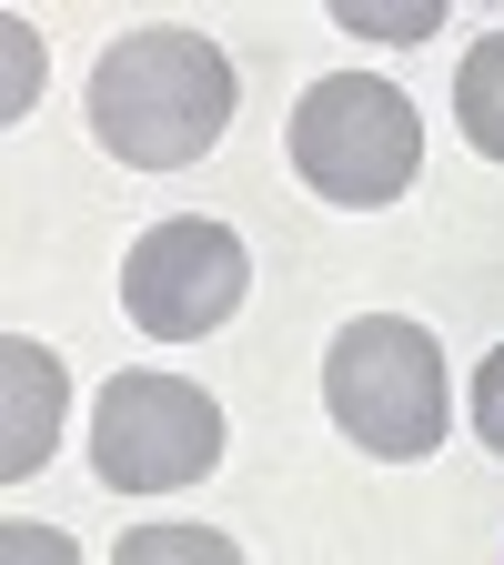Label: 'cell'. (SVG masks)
<instances>
[{
  "label": "cell",
  "mask_w": 504,
  "mask_h": 565,
  "mask_svg": "<svg viewBox=\"0 0 504 565\" xmlns=\"http://www.w3.org/2000/svg\"><path fill=\"white\" fill-rule=\"evenodd\" d=\"M454 121H464V141H474L484 162H504V31L464 51V71H454Z\"/></svg>",
  "instance_id": "obj_7"
},
{
  "label": "cell",
  "mask_w": 504,
  "mask_h": 565,
  "mask_svg": "<svg viewBox=\"0 0 504 565\" xmlns=\"http://www.w3.org/2000/svg\"><path fill=\"white\" fill-rule=\"evenodd\" d=\"M323 404L343 424V445H364L374 465H423L454 424L444 343L404 313H353L323 353Z\"/></svg>",
  "instance_id": "obj_2"
},
{
  "label": "cell",
  "mask_w": 504,
  "mask_h": 565,
  "mask_svg": "<svg viewBox=\"0 0 504 565\" xmlns=\"http://www.w3.org/2000/svg\"><path fill=\"white\" fill-rule=\"evenodd\" d=\"M293 172L343 202V212H384L414 192L423 172V121L394 82L374 71H323V82L293 102Z\"/></svg>",
  "instance_id": "obj_3"
},
{
  "label": "cell",
  "mask_w": 504,
  "mask_h": 565,
  "mask_svg": "<svg viewBox=\"0 0 504 565\" xmlns=\"http://www.w3.org/2000/svg\"><path fill=\"white\" fill-rule=\"evenodd\" d=\"M111 565H243V545L223 525H131Z\"/></svg>",
  "instance_id": "obj_8"
},
{
  "label": "cell",
  "mask_w": 504,
  "mask_h": 565,
  "mask_svg": "<svg viewBox=\"0 0 504 565\" xmlns=\"http://www.w3.org/2000/svg\"><path fill=\"white\" fill-rule=\"evenodd\" d=\"M223 465V404L182 374H111L92 404V475L111 494H182Z\"/></svg>",
  "instance_id": "obj_4"
},
{
  "label": "cell",
  "mask_w": 504,
  "mask_h": 565,
  "mask_svg": "<svg viewBox=\"0 0 504 565\" xmlns=\"http://www.w3.org/2000/svg\"><path fill=\"white\" fill-rule=\"evenodd\" d=\"M0 384H11V404H0V475L31 484L51 465V445H61V394H71V374H61L51 343L11 333V343H0Z\"/></svg>",
  "instance_id": "obj_6"
},
{
  "label": "cell",
  "mask_w": 504,
  "mask_h": 565,
  "mask_svg": "<svg viewBox=\"0 0 504 565\" xmlns=\"http://www.w3.org/2000/svg\"><path fill=\"white\" fill-rule=\"evenodd\" d=\"M233 51L202 31H121L92 61V141L131 172H182L233 131Z\"/></svg>",
  "instance_id": "obj_1"
},
{
  "label": "cell",
  "mask_w": 504,
  "mask_h": 565,
  "mask_svg": "<svg viewBox=\"0 0 504 565\" xmlns=\"http://www.w3.org/2000/svg\"><path fill=\"white\" fill-rule=\"evenodd\" d=\"M0 565H82V555H71V535H61V525L11 515V525H0Z\"/></svg>",
  "instance_id": "obj_9"
},
{
  "label": "cell",
  "mask_w": 504,
  "mask_h": 565,
  "mask_svg": "<svg viewBox=\"0 0 504 565\" xmlns=\"http://www.w3.org/2000/svg\"><path fill=\"white\" fill-rule=\"evenodd\" d=\"M343 31H435V11H364V0H353Z\"/></svg>",
  "instance_id": "obj_11"
},
{
  "label": "cell",
  "mask_w": 504,
  "mask_h": 565,
  "mask_svg": "<svg viewBox=\"0 0 504 565\" xmlns=\"http://www.w3.org/2000/svg\"><path fill=\"white\" fill-rule=\"evenodd\" d=\"M253 294V253L233 223H202V212H182V223H152L131 253H121V313L152 333V343H202L223 333Z\"/></svg>",
  "instance_id": "obj_5"
},
{
  "label": "cell",
  "mask_w": 504,
  "mask_h": 565,
  "mask_svg": "<svg viewBox=\"0 0 504 565\" xmlns=\"http://www.w3.org/2000/svg\"><path fill=\"white\" fill-rule=\"evenodd\" d=\"M464 414H474V435H484V455H504V343L474 364V394H464Z\"/></svg>",
  "instance_id": "obj_10"
}]
</instances>
